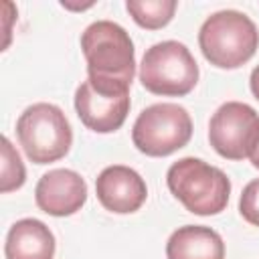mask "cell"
Returning a JSON list of instances; mask_svg holds the SVG:
<instances>
[{"label": "cell", "instance_id": "1", "mask_svg": "<svg viewBox=\"0 0 259 259\" xmlns=\"http://www.w3.org/2000/svg\"><path fill=\"white\" fill-rule=\"evenodd\" d=\"M89 81L103 89H130L136 73L134 42L123 26L97 20L81 34Z\"/></svg>", "mask_w": 259, "mask_h": 259}, {"label": "cell", "instance_id": "2", "mask_svg": "<svg viewBox=\"0 0 259 259\" xmlns=\"http://www.w3.org/2000/svg\"><path fill=\"white\" fill-rule=\"evenodd\" d=\"M166 184L188 212L200 217L223 212L231 194V180L227 174L192 156L180 158L168 168Z\"/></svg>", "mask_w": 259, "mask_h": 259}, {"label": "cell", "instance_id": "3", "mask_svg": "<svg viewBox=\"0 0 259 259\" xmlns=\"http://www.w3.org/2000/svg\"><path fill=\"white\" fill-rule=\"evenodd\" d=\"M204 59L219 69H237L253 59L259 47L255 22L239 10H221L208 16L198 32Z\"/></svg>", "mask_w": 259, "mask_h": 259}, {"label": "cell", "instance_id": "4", "mask_svg": "<svg viewBox=\"0 0 259 259\" xmlns=\"http://www.w3.org/2000/svg\"><path fill=\"white\" fill-rule=\"evenodd\" d=\"M16 136L34 164H51L61 160L73 144V132L63 109L53 103H32L16 121Z\"/></svg>", "mask_w": 259, "mask_h": 259}, {"label": "cell", "instance_id": "5", "mask_svg": "<svg viewBox=\"0 0 259 259\" xmlns=\"http://www.w3.org/2000/svg\"><path fill=\"white\" fill-rule=\"evenodd\" d=\"M140 81L154 95L182 97L198 83V65L186 45L162 40L144 53Z\"/></svg>", "mask_w": 259, "mask_h": 259}, {"label": "cell", "instance_id": "6", "mask_svg": "<svg viewBox=\"0 0 259 259\" xmlns=\"http://www.w3.org/2000/svg\"><path fill=\"white\" fill-rule=\"evenodd\" d=\"M192 138L190 113L178 103H154L146 107L132 127L134 146L152 158H164L184 148Z\"/></svg>", "mask_w": 259, "mask_h": 259}, {"label": "cell", "instance_id": "7", "mask_svg": "<svg viewBox=\"0 0 259 259\" xmlns=\"http://www.w3.org/2000/svg\"><path fill=\"white\" fill-rule=\"evenodd\" d=\"M208 142L227 160L251 158L259 146V113L241 101L223 103L208 121Z\"/></svg>", "mask_w": 259, "mask_h": 259}, {"label": "cell", "instance_id": "8", "mask_svg": "<svg viewBox=\"0 0 259 259\" xmlns=\"http://www.w3.org/2000/svg\"><path fill=\"white\" fill-rule=\"evenodd\" d=\"M75 109L85 127L111 134L123 125L130 113V89H103L87 79L75 91Z\"/></svg>", "mask_w": 259, "mask_h": 259}, {"label": "cell", "instance_id": "9", "mask_svg": "<svg viewBox=\"0 0 259 259\" xmlns=\"http://www.w3.org/2000/svg\"><path fill=\"white\" fill-rule=\"evenodd\" d=\"M95 192L101 206L115 214L136 212L148 198L144 178L130 166L113 164L95 178Z\"/></svg>", "mask_w": 259, "mask_h": 259}, {"label": "cell", "instance_id": "10", "mask_svg": "<svg viewBox=\"0 0 259 259\" xmlns=\"http://www.w3.org/2000/svg\"><path fill=\"white\" fill-rule=\"evenodd\" d=\"M36 206L51 217H69L87 200V184L75 170L57 168L40 176L34 188Z\"/></svg>", "mask_w": 259, "mask_h": 259}, {"label": "cell", "instance_id": "11", "mask_svg": "<svg viewBox=\"0 0 259 259\" xmlns=\"http://www.w3.org/2000/svg\"><path fill=\"white\" fill-rule=\"evenodd\" d=\"M4 255L6 259H53L55 237L42 221L20 219L6 235Z\"/></svg>", "mask_w": 259, "mask_h": 259}, {"label": "cell", "instance_id": "12", "mask_svg": "<svg viewBox=\"0 0 259 259\" xmlns=\"http://www.w3.org/2000/svg\"><path fill=\"white\" fill-rule=\"evenodd\" d=\"M168 259H225L223 237L204 225L178 227L166 243Z\"/></svg>", "mask_w": 259, "mask_h": 259}, {"label": "cell", "instance_id": "13", "mask_svg": "<svg viewBox=\"0 0 259 259\" xmlns=\"http://www.w3.org/2000/svg\"><path fill=\"white\" fill-rule=\"evenodd\" d=\"M176 2L174 0H127L125 8L134 22L142 28L156 30L166 26L174 12H176Z\"/></svg>", "mask_w": 259, "mask_h": 259}, {"label": "cell", "instance_id": "14", "mask_svg": "<svg viewBox=\"0 0 259 259\" xmlns=\"http://www.w3.org/2000/svg\"><path fill=\"white\" fill-rule=\"evenodd\" d=\"M24 180H26L24 164H22L18 152L12 148L10 140L4 136L2 138V184H0V190L2 192L16 190L24 184Z\"/></svg>", "mask_w": 259, "mask_h": 259}, {"label": "cell", "instance_id": "15", "mask_svg": "<svg viewBox=\"0 0 259 259\" xmlns=\"http://www.w3.org/2000/svg\"><path fill=\"white\" fill-rule=\"evenodd\" d=\"M239 212L249 225L259 227V178L251 180L243 188L239 198Z\"/></svg>", "mask_w": 259, "mask_h": 259}, {"label": "cell", "instance_id": "16", "mask_svg": "<svg viewBox=\"0 0 259 259\" xmlns=\"http://www.w3.org/2000/svg\"><path fill=\"white\" fill-rule=\"evenodd\" d=\"M249 85H251V93L255 95V99H259V65H257V67L251 71Z\"/></svg>", "mask_w": 259, "mask_h": 259}, {"label": "cell", "instance_id": "17", "mask_svg": "<svg viewBox=\"0 0 259 259\" xmlns=\"http://www.w3.org/2000/svg\"><path fill=\"white\" fill-rule=\"evenodd\" d=\"M251 164L259 170V146H257V150H255V152H253V156H251Z\"/></svg>", "mask_w": 259, "mask_h": 259}]
</instances>
